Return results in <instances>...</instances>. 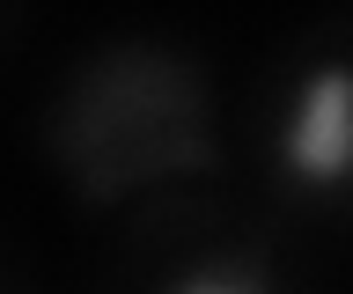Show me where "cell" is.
<instances>
[{
	"label": "cell",
	"mask_w": 353,
	"mask_h": 294,
	"mask_svg": "<svg viewBox=\"0 0 353 294\" xmlns=\"http://www.w3.org/2000/svg\"><path fill=\"white\" fill-rule=\"evenodd\" d=\"M280 177L294 191H346L353 184V59H324L280 118Z\"/></svg>",
	"instance_id": "7a4b0ae2"
},
{
	"label": "cell",
	"mask_w": 353,
	"mask_h": 294,
	"mask_svg": "<svg viewBox=\"0 0 353 294\" xmlns=\"http://www.w3.org/2000/svg\"><path fill=\"white\" fill-rule=\"evenodd\" d=\"M170 294H265V272L250 258H206L199 272H184Z\"/></svg>",
	"instance_id": "3957f363"
},
{
	"label": "cell",
	"mask_w": 353,
	"mask_h": 294,
	"mask_svg": "<svg viewBox=\"0 0 353 294\" xmlns=\"http://www.w3.org/2000/svg\"><path fill=\"white\" fill-rule=\"evenodd\" d=\"M52 147L74 169L88 199H118L132 184L176 177V169H206L214 133H206V81L192 59L154 45L103 52L96 67L66 89Z\"/></svg>",
	"instance_id": "6da1fadb"
}]
</instances>
